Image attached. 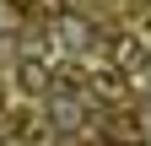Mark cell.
<instances>
[{"instance_id": "1", "label": "cell", "mask_w": 151, "mask_h": 146, "mask_svg": "<svg viewBox=\"0 0 151 146\" xmlns=\"http://www.w3.org/2000/svg\"><path fill=\"white\" fill-rule=\"evenodd\" d=\"M119 60H124V65H140L146 49H140V43H119Z\"/></svg>"}]
</instances>
